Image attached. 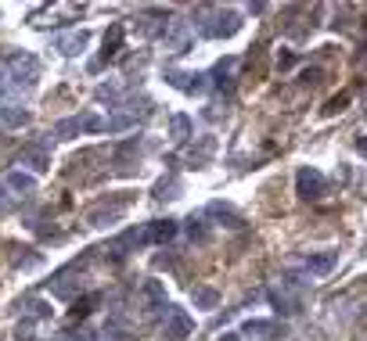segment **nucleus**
Segmentation results:
<instances>
[{"instance_id":"nucleus-1","label":"nucleus","mask_w":367,"mask_h":341,"mask_svg":"<svg viewBox=\"0 0 367 341\" xmlns=\"http://www.w3.org/2000/svg\"><path fill=\"white\" fill-rule=\"evenodd\" d=\"M4 69H8V79L11 86H33L40 79V61L29 54V51H15L4 58Z\"/></svg>"},{"instance_id":"nucleus-2","label":"nucleus","mask_w":367,"mask_h":341,"mask_svg":"<svg viewBox=\"0 0 367 341\" xmlns=\"http://www.w3.org/2000/svg\"><path fill=\"white\" fill-rule=\"evenodd\" d=\"M238 29H241V15L234 8H212L209 18L202 22V33L209 40H227V36L238 33Z\"/></svg>"},{"instance_id":"nucleus-3","label":"nucleus","mask_w":367,"mask_h":341,"mask_svg":"<svg viewBox=\"0 0 367 341\" xmlns=\"http://www.w3.org/2000/svg\"><path fill=\"white\" fill-rule=\"evenodd\" d=\"M144 244H151V241H148V223H144V227H130V230H122L119 237H112L108 248H105V255H108L112 262H122L130 252H137V248H144Z\"/></svg>"},{"instance_id":"nucleus-4","label":"nucleus","mask_w":367,"mask_h":341,"mask_svg":"<svg viewBox=\"0 0 367 341\" xmlns=\"http://www.w3.org/2000/svg\"><path fill=\"white\" fill-rule=\"evenodd\" d=\"M295 191H299V198H306V201H317V198L328 194V180H324L314 166H302V169L295 173Z\"/></svg>"},{"instance_id":"nucleus-5","label":"nucleus","mask_w":367,"mask_h":341,"mask_svg":"<svg viewBox=\"0 0 367 341\" xmlns=\"http://www.w3.org/2000/svg\"><path fill=\"white\" fill-rule=\"evenodd\" d=\"M166 83H169V86H176L180 94L195 98V94H205L209 76H205V72H180V69H166Z\"/></svg>"},{"instance_id":"nucleus-6","label":"nucleus","mask_w":367,"mask_h":341,"mask_svg":"<svg viewBox=\"0 0 367 341\" xmlns=\"http://www.w3.org/2000/svg\"><path fill=\"white\" fill-rule=\"evenodd\" d=\"M191 330H195L191 316L184 313V309H173V305H169V316H166V341H188Z\"/></svg>"},{"instance_id":"nucleus-7","label":"nucleus","mask_w":367,"mask_h":341,"mask_svg":"<svg viewBox=\"0 0 367 341\" xmlns=\"http://www.w3.org/2000/svg\"><path fill=\"white\" fill-rule=\"evenodd\" d=\"M266 298H270V305H273V313H278V316H295V313H302V298H299V295H288V288H270Z\"/></svg>"},{"instance_id":"nucleus-8","label":"nucleus","mask_w":367,"mask_h":341,"mask_svg":"<svg viewBox=\"0 0 367 341\" xmlns=\"http://www.w3.org/2000/svg\"><path fill=\"white\" fill-rule=\"evenodd\" d=\"M141 302H144L148 313H162V309H169V302H166V284H162V281H144V284H141Z\"/></svg>"},{"instance_id":"nucleus-9","label":"nucleus","mask_w":367,"mask_h":341,"mask_svg":"<svg viewBox=\"0 0 367 341\" xmlns=\"http://www.w3.org/2000/svg\"><path fill=\"white\" fill-rule=\"evenodd\" d=\"M127 205H130V198H119L115 205H98L94 212L86 215V223L90 227H108V223H115L122 212H127Z\"/></svg>"},{"instance_id":"nucleus-10","label":"nucleus","mask_w":367,"mask_h":341,"mask_svg":"<svg viewBox=\"0 0 367 341\" xmlns=\"http://www.w3.org/2000/svg\"><path fill=\"white\" fill-rule=\"evenodd\" d=\"M137 29L144 36H166V29H169V11H144L137 18Z\"/></svg>"},{"instance_id":"nucleus-11","label":"nucleus","mask_w":367,"mask_h":341,"mask_svg":"<svg viewBox=\"0 0 367 341\" xmlns=\"http://www.w3.org/2000/svg\"><path fill=\"white\" fill-rule=\"evenodd\" d=\"M86 44H90V33H86V29H76V33H65V36L54 40V47L65 54V58H79V54L86 51Z\"/></svg>"},{"instance_id":"nucleus-12","label":"nucleus","mask_w":367,"mask_h":341,"mask_svg":"<svg viewBox=\"0 0 367 341\" xmlns=\"http://www.w3.org/2000/svg\"><path fill=\"white\" fill-rule=\"evenodd\" d=\"M205 215H212V220H220L227 230H241V227H245L241 212H234V208H231V205H224V201H212V205L205 208Z\"/></svg>"},{"instance_id":"nucleus-13","label":"nucleus","mask_w":367,"mask_h":341,"mask_svg":"<svg viewBox=\"0 0 367 341\" xmlns=\"http://www.w3.org/2000/svg\"><path fill=\"white\" fill-rule=\"evenodd\" d=\"M241 330L245 334H256V337H285L288 334V327L281 320H249Z\"/></svg>"},{"instance_id":"nucleus-14","label":"nucleus","mask_w":367,"mask_h":341,"mask_svg":"<svg viewBox=\"0 0 367 341\" xmlns=\"http://www.w3.org/2000/svg\"><path fill=\"white\" fill-rule=\"evenodd\" d=\"M212 86L224 90V94H231V90H234V58L217 61V69H212Z\"/></svg>"},{"instance_id":"nucleus-15","label":"nucleus","mask_w":367,"mask_h":341,"mask_svg":"<svg viewBox=\"0 0 367 341\" xmlns=\"http://www.w3.org/2000/svg\"><path fill=\"white\" fill-rule=\"evenodd\" d=\"M18 166H29L33 173H47V169H51V154H47L44 147H25V151L18 154Z\"/></svg>"},{"instance_id":"nucleus-16","label":"nucleus","mask_w":367,"mask_h":341,"mask_svg":"<svg viewBox=\"0 0 367 341\" xmlns=\"http://www.w3.org/2000/svg\"><path fill=\"white\" fill-rule=\"evenodd\" d=\"M212 151H217V140H212V137H198V144H191L188 147V166H205L209 159H212Z\"/></svg>"},{"instance_id":"nucleus-17","label":"nucleus","mask_w":367,"mask_h":341,"mask_svg":"<svg viewBox=\"0 0 367 341\" xmlns=\"http://www.w3.org/2000/svg\"><path fill=\"white\" fill-rule=\"evenodd\" d=\"M0 122H4L8 130H22V126H29V112L11 105V101H4V105H0Z\"/></svg>"},{"instance_id":"nucleus-18","label":"nucleus","mask_w":367,"mask_h":341,"mask_svg":"<svg viewBox=\"0 0 367 341\" xmlns=\"http://www.w3.org/2000/svg\"><path fill=\"white\" fill-rule=\"evenodd\" d=\"M176 237V220H155L148 223V241L151 244H169Z\"/></svg>"},{"instance_id":"nucleus-19","label":"nucleus","mask_w":367,"mask_h":341,"mask_svg":"<svg viewBox=\"0 0 367 341\" xmlns=\"http://www.w3.org/2000/svg\"><path fill=\"white\" fill-rule=\"evenodd\" d=\"M51 295L61 298V302H72L79 295V281H72V276L61 273V276H54V281H51Z\"/></svg>"},{"instance_id":"nucleus-20","label":"nucleus","mask_w":367,"mask_h":341,"mask_svg":"<svg viewBox=\"0 0 367 341\" xmlns=\"http://www.w3.org/2000/svg\"><path fill=\"white\" fill-rule=\"evenodd\" d=\"M335 262H339V252H317V255L306 259V269H310L314 276H324V273L335 269Z\"/></svg>"},{"instance_id":"nucleus-21","label":"nucleus","mask_w":367,"mask_h":341,"mask_svg":"<svg viewBox=\"0 0 367 341\" xmlns=\"http://www.w3.org/2000/svg\"><path fill=\"white\" fill-rule=\"evenodd\" d=\"M15 309H18V313H25V320H51V305L40 302V298H22Z\"/></svg>"},{"instance_id":"nucleus-22","label":"nucleus","mask_w":367,"mask_h":341,"mask_svg":"<svg viewBox=\"0 0 367 341\" xmlns=\"http://www.w3.org/2000/svg\"><path fill=\"white\" fill-rule=\"evenodd\" d=\"M8 187H11L15 194H33V191H37V176L15 169V173H8Z\"/></svg>"},{"instance_id":"nucleus-23","label":"nucleus","mask_w":367,"mask_h":341,"mask_svg":"<svg viewBox=\"0 0 367 341\" xmlns=\"http://www.w3.org/2000/svg\"><path fill=\"white\" fill-rule=\"evenodd\" d=\"M166 44H169L176 54L188 51V25H184V22H169V29H166Z\"/></svg>"},{"instance_id":"nucleus-24","label":"nucleus","mask_w":367,"mask_h":341,"mask_svg":"<svg viewBox=\"0 0 367 341\" xmlns=\"http://www.w3.org/2000/svg\"><path fill=\"white\" fill-rule=\"evenodd\" d=\"M169 137L176 140V144H184V140H191V119L184 115V112H176L173 119H169Z\"/></svg>"},{"instance_id":"nucleus-25","label":"nucleus","mask_w":367,"mask_h":341,"mask_svg":"<svg viewBox=\"0 0 367 341\" xmlns=\"http://www.w3.org/2000/svg\"><path fill=\"white\" fill-rule=\"evenodd\" d=\"M98 305H101V295H98V291H90V295L76 298V302H72V320H83V316H90Z\"/></svg>"},{"instance_id":"nucleus-26","label":"nucleus","mask_w":367,"mask_h":341,"mask_svg":"<svg viewBox=\"0 0 367 341\" xmlns=\"http://www.w3.org/2000/svg\"><path fill=\"white\" fill-rule=\"evenodd\" d=\"M134 154H141V137H130L127 144H119V147H115V166H119V169H127V162L134 159Z\"/></svg>"},{"instance_id":"nucleus-27","label":"nucleus","mask_w":367,"mask_h":341,"mask_svg":"<svg viewBox=\"0 0 367 341\" xmlns=\"http://www.w3.org/2000/svg\"><path fill=\"white\" fill-rule=\"evenodd\" d=\"M122 33H127V29H122L119 22L108 29V33H105V58H115L119 51H122Z\"/></svg>"},{"instance_id":"nucleus-28","label":"nucleus","mask_w":367,"mask_h":341,"mask_svg":"<svg viewBox=\"0 0 367 341\" xmlns=\"http://www.w3.org/2000/svg\"><path fill=\"white\" fill-rule=\"evenodd\" d=\"M191 302H195L198 309H217L220 295L212 291V288H195V291H191Z\"/></svg>"},{"instance_id":"nucleus-29","label":"nucleus","mask_w":367,"mask_h":341,"mask_svg":"<svg viewBox=\"0 0 367 341\" xmlns=\"http://www.w3.org/2000/svg\"><path fill=\"white\" fill-rule=\"evenodd\" d=\"M76 122H79V133H101V130H105V119H98L94 112L76 115Z\"/></svg>"},{"instance_id":"nucleus-30","label":"nucleus","mask_w":367,"mask_h":341,"mask_svg":"<svg viewBox=\"0 0 367 341\" xmlns=\"http://www.w3.org/2000/svg\"><path fill=\"white\" fill-rule=\"evenodd\" d=\"M176 191H180V180H176V176H162V180L155 183V191H151V194L162 201V198H176Z\"/></svg>"},{"instance_id":"nucleus-31","label":"nucleus","mask_w":367,"mask_h":341,"mask_svg":"<svg viewBox=\"0 0 367 341\" xmlns=\"http://www.w3.org/2000/svg\"><path fill=\"white\" fill-rule=\"evenodd\" d=\"M105 334H108L112 341H130V330L122 327V320H119V316H112V320L105 323Z\"/></svg>"},{"instance_id":"nucleus-32","label":"nucleus","mask_w":367,"mask_h":341,"mask_svg":"<svg viewBox=\"0 0 367 341\" xmlns=\"http://www.w3.org/2000/svg\"><path fill=\"white\" fill-rule=\"evenodd\" d=\"M134 126V115H115V119H105V130L108 133H122V130H130Z\"/></svg>"},{"instance_id":"nucleus-33","label":"nucleus","mask_w":367,"mask_h":341,"mask_svg":"<svg viewBox=\"0 0 367 341\" xmlns=\"http://www.w3.org/2000/svg\"><path fill=\"white\" fill-rule=\"evenodd\" d=\"M188 237H191V241H198V244H205V241H209V230H205V223H202V220H195V215L188 220Z\"/></svg>"},{"instance_id":"nucleus-34","label":"nucleus","mask_w":367,"mask_h":341,"mask_svg":"<svg viewBox=\"0 0 367 341\" xmlns=\"http://www.w3.org/2000/svg\"><path fill=\"white\" fill-rule=\"evenodd\" d=\"M15 341H37V327H33V320H25V316H22V323L15 327Z\"/></svg>"},{"instance_id":"nucleus-35","label":"nucleus","mask_w":367,"mask_h":341,"mask_svg":"<svg viewBox=\"0 0 367 341\" xmlns=\"http://www.w3.org/2000/svg\"><path fill=\"white\" fill-rule=\"evenodd\" d=\"M349 105V94H339V98H331L328 105H324V115H335V112H342Z\"/></svg>"},{"instance_id":"nucleus-36","label":"nucleus","mask_w":367,"mask_h":341,"mask_svg":"<svg viewBox=\"0 0 367 341\" xmlns=\"http://www.w3.org/2000/svg\"><path fill=\"white\" fill-rule=\"evenodd\" d=\"M65 337H69V341H98V334H94V330H90V327H79V330H69Z\"/></svg>"},{"instance_id":"nucleus-37","label":"nucleus","mask_w":367,"mask_h":341,"mask_svg":"<svg viewBox=\"0 0 367 341\" xmlns=\"http://www.w3.org/2000/svg\"><path fill=\"white\" fill-rule=\"evenodd\" d=\"M8 90H15V86H11V79H8V69H4V61H0V98H4Z\"/></svg>"},{"instance_id":"nucleus-38","label":"nucleus","mask_w":367,"mask_h":341,"mask_svg":"<svg viewBox=\"0 0 367 341\" xmlns=\"http://www.w3.org/2000/svg\"><path fill=\"white\" fill-rule=\"evenodd\" d=\"M302 79H306V83H317V79H321V69H310V72H302Z\"/></svg>"},{"instance_id":"nucleus-39","label":"nucleus","mask_w":367,"mask_h":341,"mask_svg":"<svg viewBox=\"0 0 367 341\" xmlns=\"http://www.w3.org/2000/svg\"><path fill=\"white\" fill-rule=\"evenodd\" d=\"M356 151H360V154H367V137H360V140H356Z\"/></svg>"},{"instance_id":"nucleus-40","label":"nucleus","mask_w":367,"mask_h":341,"mask_svg":"<svg viewBox=\"0 0 367 341\" xmlns=\"http://www.w3.org/2000/svg\"><path fill=\"white\" fill-rule=\"evenodd\" d=\"M220 341H241V334H234V330H231V334H224Z\"/></svg>"}]
</instances>
